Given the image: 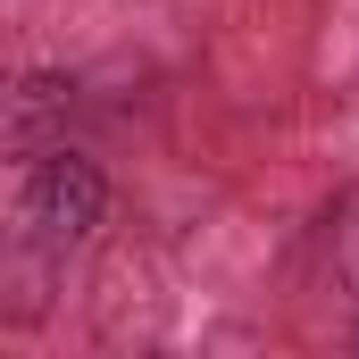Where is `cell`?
Returning a JSON list of instances; mask_svg holds the SVG:
<instances>
[{
  "label": "cell",
  "mask_w": 359,
  "mask_h": 359,
  "mask_svg": "<svg viewBox=\"0 0 359 359\" xmlns=\"http://www.w3.org/2000/svg\"><path fill=\"white\" fill-rule=\"evenodd\" d=\"M25 226L50 243V251H67V243H84L92 226H100V209H109V184H100V168L92 159H76V151H42L34 168H25Z\"/></svg>",
  "instance_id": "6da1fadb"
}]
</instances>
